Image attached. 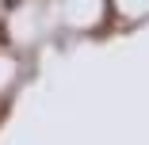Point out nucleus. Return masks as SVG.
<instances>
[{
  "mask_svg": "<svg viewBox=\"0 0 149 145\" xmlns=\"http://www.w3.org/2000/svg\"><path fill=\"white\" fill-rule=\"evenodd\" d=\"M4 4H8V8H15V4H19V0H4Z\"/></svg>",
  "mask_w": 149,
  "mask_h": 145,
  "instance_id": "1",
  "label": "nucleus"
}]
</instances>
